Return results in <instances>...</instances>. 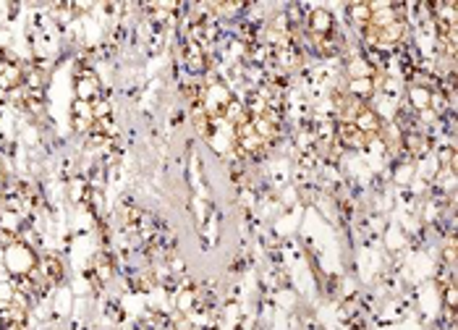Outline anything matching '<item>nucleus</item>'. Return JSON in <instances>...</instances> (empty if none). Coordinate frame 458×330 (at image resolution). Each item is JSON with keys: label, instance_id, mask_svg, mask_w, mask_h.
I'll return each instance as SVG.
<instances>
[{"label": "nucleus", "instance_id": "obj_4", "mask_svg": "<svg viewBox=\"0 0 458 330\" xmlns=\"http://www.w3.org/2000/svg\"><path fill=\"white\" fill-rule=\"evenodd\" d=\"M71 123L79 134H89L92 126H95V108H92V103L76 100L71 108Z\"/></svg>", "mask_w": 458, "mask_h": 330}, {"label": "nucleus", "instance_id": "obj_10", "mask_svg": "<svg viewBox=\"0 0 458 330\" xmlns=\"http://www.w3.org/2000/svg\"><path fill=\"white\" fill-rule=\"evenodd\" d=\"M401 142H403V147H406L411 155H422V153H425V147H427L425 134H419V131H406Z\"/></svg>", "mask_w": 458, "mask_h": 330}, {"label": "nucleus", "instance_id": "obj_9", "mask_svg": "<svg viewBox=\"0 0 458 330\" xmlns=\"http://www.w3.org/2000/svg\"><path fill=\"white\" fill-rule=\"evenodd\" d=\"M370 16H372L370 3H351V6H348V19H351V24H354L359 32L370 24Z\"/></svg>", "mask_w": 458, "mask_h": 330}, {"label": "nucleus", "instance_id": "obj_12", "mask_svg": "<svg viewBox=\"0 0 458 330\" xmlns=\"http://www.w3.org/2000/svg\"><path fill=\"white\" fill-rule=\"evenodd\" d=\"M442 257H445V262H448V265H453V262H456V242H453V236L448 239V247L442 249Z\"/></svg>", "mask_w": 458, "mask_h": 330}, {"label": "nucleus", "instance_id": "obj_1", "mask_svg": "<svg viewBox=\"0 0 458 330\" xmlns=\"http://www.w3.org/2000/svg\"><path fill=\"white\" fill-rule=\"evenodd\" d=\"M100 97V79L92 68H79L76 71V100L84 103H95Z\"/></svg>", "mask_w": 458, "mask_h": 330}, {"label": "nucleus", "instance_id": "obj_8", "mask_svg": "<svg viewBox=\"0 0 458 330\" xmlns=\"http://www.w3.org/2000/svg\"><path fill=\"white\" fill-rule=\"evenodd\" d=\"M186 66L192 68V71H204V61H207V56H204V48H199L197 42L186 40Z\"/></svg>", "mask_w": 458, "mask_h": 330}, {"label": "nucleus", "instance_id": "obj_11", "mask_svg": "<svg viewBox=\"0 0 458 330\" xmlns=\"http://www.w3.org/2000/svg\"><path fill=\"white\" fill-rule=\"evenodd\" d=\"M445 306H448V314L453 317V314H456V286H453V283L445 289Z\"/></svg>", "mask_w": 458, "mask_h": 330}, {"label": "nucleus", "instance_id": "obj_5", "mask_svg": "<svg viewBox=\"0 0 458 330\" xmlns=\"http://www.w3.org/2000/svg\"><path fill=\"white\" fill-rule=\"evenodd\" d=\"M40 275L42 281L48 283V286H58V283L66 278V267H63V259L56 257V254H45L40 257Z\"/></svg>", "mask_w": 458, "mask_h": 330}, {"label": "nucleus", "instance_id": "obj_3", "mask_svg": "<svg viewBox=\"0 0 458 330\" xmlns=\"http://www.w3.org/2000/svg\"><path fill=\"white\" fill-rule=\"evenodd\" d=\"M335 139L340 142V147H346V150H364V147L370 145V139L364 137L354 123H338Z\"/></svg>", "mask_w": 458, "mask_h": 330}, {"label": "nucleus", "instance_id": "obj_2", "mask_svg": "<svg viewBox=\"0 0 458 330\" xmlns=\"http://www.w3.org/2000/svg\"><path fill=\"white\" fill-rule=\"evenodd\" d=\"M354 126L372 142V139H380V131H382V118H380V113L375 110V108H370V105H367L362 113L356 115Z\"/></svg>", "mask_w": 458, "mask_h": 330}, {"label": "nucleus", "instance_id": "obj_7", "mask_svg": "<svg viewBox=\"0 0 458 330\" xmlns=\"http://www.w3.org/2000/svg\"><path fill=\"white\" fill-rule=\"evenodd\" d=\"M432 89L427 87H419V84H411L409 87V100H411V108L417 113H425V110H432Z\"/></svg>", "mask_w": 458, "mask_h": 330}, {"label": "nucleus", "instance_id": "obj_6", "mask_svg": "<svg viewBox=\"0 0 458 330\" xmlns=\"http://www.w3.org/2000/svg\"><path fill=\"white\" fill-rule=\"evenodd\" d=\"M346 92L351 97H356V100L367 103V100L378 92V79H375V76H372V79H348Z\"/></svg>", "mask_w": 458, "mask_h": 330}]
</instances>
